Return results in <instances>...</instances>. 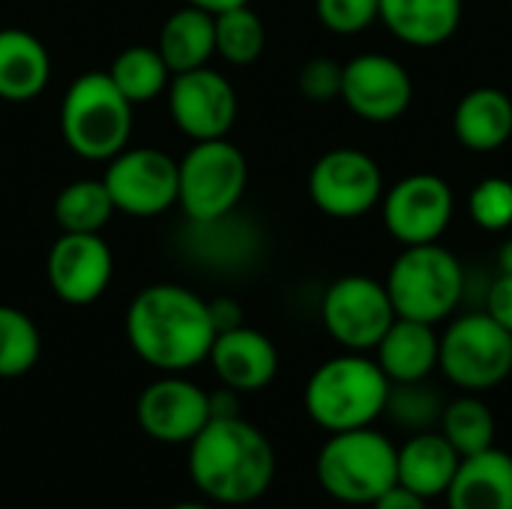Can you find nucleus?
<instances>
[{"label":"nucleus","instance_id":"423d86ee","mask_svg":"<svg viewBox=\"0 0 512 509\" xmlns=\"http://www.w3.org/2000/svg\"><path fill=\"white\" fill-rule=\"evenodd\" d=\"M387 294L396 318L423 324L447 321L465 294V267L441 243L405 246L387 273Z\"/></svg>","mask_w":512,"mask_h":509},{"label":"nucleus","instance_id":"f257e3e1","mask_svg":"<svg viewBox=\"0 0 512 509\" xmlns=\"http://www.w3.org/2000/svg\"><path fill=\"white\" fill-rule=\"evenodd\" d=\"M126 339L138 360L165 375H180L210 357L216 339L210 303L183 285H150L126 309Z\"/></svg>","mask_w":512,"mask_h":509},{"label":"nucleus","instance_id":"0eeeda50","mask_svg":"<svg viewBox=\"0 0 512 509\" xmlns=\"http://www.w3.org/2000/svg\"><path fill=\"white\" fill-rule=\"evenodd\" d=\"M249 162L228 138L192 141L177 162V207L195 225H216L228 219L246 195Z\"/></svg>","mask_w":512,"mask_h":509},{"label":"nucleus","instance_id":"ea45409f","mask_svg":"<svg viewBox=\"0 0 512 509\" xmlns=\"http://www.w3.org/2000/svg\"><path fill=\"white\" fill-rule=\"evenodd\" d=\"M510 9H512V6H510Z\"/></svg>","mask_w":512,"mask_h":509},{"label":"nucleus","instance_id":"c756f323","mask_svg":"<svg viewBox=\"0 0 512 509\" xmlns=\"http://www.w3.org/2000/svg\"><path fill=\"white\" fill-rule=\"evenodd\" d=\"M42 351L39 327L33 318L15 306L0 303V378L27 375Z\"/></svg>","mask_w":512,"mask_h":509},{"label":"nucleus","instance_id":"4be33fe9","mask_svg":"<svg viewBox=\"0 0 512 509\" xmlns=\"http://www.w3.org/2000/svg\"><path fill=\"white\" fill-rule=\"evenodd\" d=\"M51 81V54L24 27L0 30V99L33 102Z\"/></svg>","mask_w":512,"mask_h":509},{"label":"nucleus","instance_id":"20e7f679","mask_svg":"<svg viewBox=\"0 0 512 509\" xmlns=\"http://www.w3.org/2000/svg\"><path fill=\"white\" fill-rule=\"evenodd\" d=\"M315 477L324 495L345 507H372L396 486V444L375 426L333 432L315 459Z\"/></svg>","mask_w":512,"mask_h":509},{"label":"nucleus","instance_id":"f8f14e48","mask_svg":"<svg viewBox=\"0 0 512 509\" xmlns=\"http://www.w3.org/2000/svg\"><path fill=\"white\" fill-rule=\"evenodd\" d=\"M384 228L402 246L438 243L453 222L456 198L444 177L417 171L384 192Z\"/></svg>","mask_w":512,"mask_h":509},{"label":"nucleus","instance_id":"c85d7f7f","mask_svg":"<svg viewBox=\"0 0 512 509\" xmlns=\"http://www.w3.org/2000/svg\"><path fill=\"white\" fill-rule=\"evenodd\" d=\"M444 405H447L444 396L429 384V378L411 384H390L384 417H390L399 429L414 435V432L438 429Z\"/></svg>","mask_w":512,"mask_h":509},{"label":"nucleus","instance_id":"a878e982","mask_svg":"<svg viewBox=\"0 0 512 509\" xmlns=\"http://www.w3.org/2000/svg\"><path fill=\"white\" fill-rule=\"evenodd\" d=\"M105 72L111 75L117 90L132 105H144V102L159 99L168 90V81H171V69L162 60L156 45H129V48H123L111 60V66Z\"/></svg>","mask_w":512,"mask_h":509},{"label":"nucleus","instance_id":"f03ea898","mask_svg":"<svg viewBox=\"0 0 512 509\" xmlns=\"http://www.w3.org/2000/svg\"><path fill=\"white\" fill-rule=\"evenodd\" d=\"M189 477L213 504H255L276 480V450L270 438L240 414L210 417L189 441Z\"/></svg>","mask_w":512,"mask_h":509},{"label":"nucleus","instance_id":"1a4fd4ad","mask_svg":"<svg viewBox=\"0 0 512 509\" xmlns=\"http://www.w3.org/2000/svg\"><path fill=\"white\" fill-rule=\"evenodd\" d=\"M321 321L336 345L366 354L384 339L396 321V309L384 282L369 276H342L324 291Z\"/></svg>","mask_w":512,"mask_h":509},{"label":"nucleus","instance_id":"2eb2a0df","mask_svg":"<svg viewBox=\"0 0 512 509\" xmlns=\"http://www.w3.org/2000/svg\"><path fill=\"white\" fill-rule=\"evenodd\" d=\"M360 120L390 123L402 117L414 99L408 69L387 54H357L342 66V96Z\"/></svg>","mask_w":512,"mask_h":509},{"label":"nucleus","instance_id":"ddd939ff","mask_svg":"<svg viewBox=\"0 0 512 509\" xmlns=\"http://www.w3.org/2000/svg\"><path fill=\"white\" fill-rule=\"evenodd\" d=\"M168 111L189 141L228 138L237 120L234 84L210 66L177 72L168 81Z\"/></svg>","mask_w":512,"mask_h":509},{"label":"nucleus","instance_id":"2f4dec72","mask_svg":"<svg viewBox=\"0 0 512 509\" xmlns=\"http://www.w3.org/2000/svg\"><path fill=\"white\" fill-rule=\"evenodd\" d=\"M318 21L336 36H357L378 21V0H315Z\"/></svg>","mask_w":512,"mask_h":509},{"label":"nucleus","instance_id":"dca6fc26","mask_svg":"<svg viewBox=\"0 0 512 509\" xmlns=\"http://www.w3.org/2000/svg\"><path fill=\"white\" fill-rule=\"evenodd\" d=\"M210 417V393L180 375L153 381L135 402V420L141 432L162 444H189L210 423Z\"/></svg>","mask_w":512,"mask_h":509},{"label":"nucleus","instance_id":"9d476101","mask_svg":"<svg viewBox=\"0 0 512 509\" xmlns=\"http://www.w3.org/2000/svg\"><path fill=\"white\" fill-rule=\"evenodd\" d=\"M309 198L324 216L360 219L384 198L381 165L357 147H333L309 171Z\"/></svg>","mask_w":512,"mask_h":509},{"label":"nucleus","instance_id":"b1692460","mask_svg":"<svg viewBox=\"0 0 512 509\" xmlns=\"http://www.w3.org/2000/svg\"><path fill=\"white\" fill-rule=\"evenodd\" d=\"M156 48L171 75L207 66L216 54V15L195 6H180L165 18Z\"/></svg>","mask_w":512,"mask_h":509},{"label":"nucleus","instance_id":"bb28decb","mask_svg":"<svg viewBox=\"0 0 512 509\" xmlns=\"http://www.w3.org/2000/svg\"><path fill=\"white\" fill-rule=\"evenodd\" d=\"M117 213L102 180H72L54 198V219L60 231L72 234H102V228Z\"/></svg>","mask_w":512,"mask_h":509},{"label":"nucleus","instance_id":"473e14b6","mask_svg":"<svg viewBox=\"0 0 512 509\" xmlns=\"http://www.w3.org/2000/svg\"><path fill=\"white\" fill-rule=\"evenodd\" d=\"M297 87L309 102H333L342 96V63L330 57H312L297 72Z\"/></svg>","mask_w":512,"mask_h":509},{"label":"nucleus","instance_id":"4c0bfd02","mask_svg":"<svg viewBox=\"0 0 512 509\" xmlns=\"http://www.w3.org/2000/svg\"><path fill=\"white\" fill-rule=\"evenodd\" d=\"M501 273H512V240L501 249Z\"/></svg>","mask_w":512,"mask_h":509},{"label":"nucleus","instance_id":"e433bc0d","mask_svg":"<svg viewBox=\"0 0 512 509\" xmlns=\"http://www.w3.org/2000/svg\"><path fill=\"white\" fill-rule=\"evenodd\" d=\"M183 3H186V6H195V9H204V12H210V15H219V12L246 6L249 0H183Z\"/></svg>","mask_w":512,"mask_h":509},{"label":"nucleus","instance_id":"7ed1b4c3","mask_svg":"<svg viewBox=\"0 0 512 509\" xmlns=\"http://www.w3.org/2000/svg\"><path fill=\"white\" fill-rule=\"evenodd\" d=\"M390 396V381L381 366L357 351H345L327 363H321L303 390V405L309 420L333 432L375 426L384 417Z\"/></svg>","mask_w":512,"mask_h":509},{"label":"nucleus","instance_id":"9b49d317","mask_svg":"<svg viewBox=\"0 0 512 509\" xmlns=\"http://www.w3.org/2000/svg\"><path fill=\"white\" fill-rule=\"evenodd\" d=\"M102 183L120 213L153 219L177 204V159L159 147H123Z\"/></svg>","mask_w":512,"mask_h":509},{"label":"nucleus","instance_id":"a211bd4d","mask_svg":"<svg viewBox=\"0 0 512 509\" xmlns=\"http://www.w3.org/2000/svg\"><path fill=\"white\" fill-rule=\"evenodd\" d=\"M459 462L462 456L438 429L414 432L402 447H396V483L426 501H435L447 495Z\"/></svg>","mask_w":512,"mask_h":509},{"label":"nucleus","instance_id":"5701e85b","mask_svg":"<svg viewBox=\"0 0 512 509\" xmlns=\"http://www.w3.org/2000/svg\"><path fill=\"white\" fill-rule=\"evenodd\" d=\"M453 132L465 150L495 153L512 138V99L498 87L468 90L453 114Z\"/></svg>","mask_w":512,"mask_h":509},{"label":"nucleus","instance_id":"c9c22d12","mask_svg":"<svg viewBox=\"0 0 512 509\" xmlns=\"http://www.w3.org/2000/svg\"><path fill=\"white\" fill-rule=\"evenodd\" d=\"M210 318H213L216 333H222V330H231V327L243 324V309L231 297H216V300H210Z\"/></svg>","mask_w":512,"mask_h":509},{"label":"nucleus","instance_id":"4468645a","mask_svg":"<svg viewBox=\"0 0 512 509\" xmlns=\"http://www.w3.org/2000/svg\"><path fill=\"white\" fill-rule=\"evenodd\" d=\"M45 276L57 300L66 306L96 303L114 276V255L102 234L60 231L45 258Z\"/></svg>","mask_w":512,"mask_h":509},{"label":"nucleus","instance_id":"39448f33","mask_svg":"<svg viewBox=\"0 0 512 509\" xmlns=\"http://www.w3.org/2000/svg\"><path fill=\"white\" fill-rule=\"evenodd\" d=\"M132 108L108 72H84L63 93L60 135L75 156L108 162L129 147Z\"/></svg>","mask_w":512,"mask_h":509},{"label":"nucleus","instance_id":"58836bf2","mask_svg":"<svg viewBox=\"0 0 512 509\" xmlns=\"http://www.w3.org/2000/svg\"><path fill=\"white\" fill-rule=\"evenodd\" d=\"M171 509H216V507H207V504H177V507Z\"/></svg>","mask_w":512,"mask_h":509},{"label":"nucleus","instance_id":"cd10ccee","mask_svg":"<svg viewBox=\"0 0 512 509\" xmlns=\"http://www.w3.org/2000/svg\"><path fill=\"white\" fill-rule=\"evenodd\" d=\"M267 30L261 15L246 3L216 15V54L234 66H249L264 54Z\"/></svg>","mask_w":512,"mask_h":509},{"label":"nucleus","instance_id":"6ab92c4d","mask_svg":"<svg viewBox=\"0 0 512 509\" xmlns=\"http://www.w3.org/2000/svg\"><path fill=\"white\" fill-rule=\"evenodd\" d=\"M447 509H512V456L489 447L465 456L444 495Z\"/></svg>","mask_w":512,"mask_h":509},{"label":"nucleus","instance_id":"aec40b11","mask_svg":"<svg viewBox=\"0 0 512 509\" xmlns=\"http://www.w3.org/2000/svg\"><path fill=\"white\" fill-rule=\"evenodd\" d=\"M438 342L441 336L432 324L396 318L384 339L375 345V363L390 384L426 381L438 369Z\"/></svg>","mask_w":512,"mask_h":509},{"label":"nucleus","instance_id":"393cba45","mask_svg":"<svg viewBox=\"0 0 512 509\" xmlns=\"http://www.w3.org/2000/svg\"><path fill=\"white\" fill-rule=\"evenodd\" d=\"M438 432L465 459V456H477L495 447L498 420H495V411L480 399V393H462L459 399L444 405Z\"/></svg>","mask_w":512,"mask_h":509},{"label":"nucleus","instance_id":"f3484780","mask_svg":"<svg viewBox=\"0 0 512 509\" xmlns=\"http://www.w3.org/2000/svg\"><path fill=\"white\" fill-rule=\"evenodd\" d=\"M207 360L222 387L234 393H258L273 384L279 372V351L273 339L246 324L216 333Z\"/></svg>","mask_w":512,"mask_h":509},{"label":"nucleus","instance_id":"412c9836","mask_svg":"<svg viewBox=\"0 0 512 509\" xmlns=\"http://www.w3.org/2000/svg\"><path fill=\"white\" fill-rule=\"evenodd\" d=\"M462 0H378V21L405 45H444L462 24Z\"/></svg>","mask_w":512,"mask_h":509},{"label":"nucleus","instance_id":"6e6552de","mask_svg":"<svg viewBox=\"0 0 512 509\" xmlns=\"http://www.w3.org/2000/svg\"><path fill=\"white\" fill-rule=\"evenodd\" d=\"M438 369L462 393H489L512 375V333L489 312H468L444 330Z\"/></svg>","mask_w":512,"mask_h":509},{"label":"nucleus","instance_id":"72a5a7b5","mask_svg":"<svg viewBox=\"0 0 512 509\" xmlns=\"http://www.w3.org/2000/svg\"><path fill=\"white\" fill-rule=\"evenodd\" d=\"M486 312L512 333V273H501L489 294H486Z\"/></svg>","mask_w":512,"mask_h":509},{"label":"nucleus","instance_id":"f704fd0d","mask_svg":"<svg viewBox=\"0 0 512 509\" xmlns=\"http://www.w3.org/2000/svg\"><path fill=\"white\" fill-rule=\"evenodd\" d=\"M369 509H429V501L396 483V486H390Z\"/></svg>","mask_w":512,"mask_h":509},{"label":"nucleus","instance_id":"7c9ffc66","mask_svg":"<svg viewBox=\"0 0 512 509\" xmlns=\"http://www.w3.org/2000/svg\"><path fill=\"white\" fill-rule=\"evenodd\" d=\"M468 210L483 231H507L512 225V180L507 177L480 180L471 189Z\"/></svg>","mask_w":512,"mask_h":509}]
</instances>
